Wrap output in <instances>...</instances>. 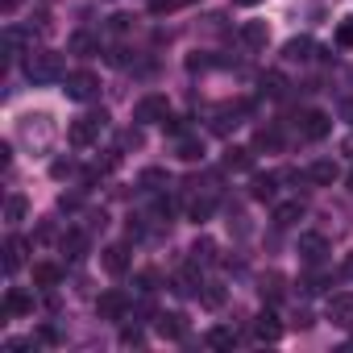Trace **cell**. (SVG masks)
I'll return each instance as SVG.
<instances>
[{"mask_svg":"<svg viewBox=\"0 0 353 353\" xmlns=\"http://www.w3.org/2000/svg\"><path fill=\"white\" fill-rule=\"evenodd\" d=\"M26 75H30L34 83H54V79H63V59H59L54 50H30Z\"/></svg>","mask_w":353,"mask_h":353,"instance_id":"1","label":"cell"},{"mask_svg":"<svg viewBox=\"0 0 353 353\" xmlns=\"http://www.w3.org/2000/svg\"><path fill=\"white\" fill-rule=\"evenodd\" d=\"M17 133H21V141H30V145H46V141L54 137V125H50L46 112H26V117L17 121Z\"/></svg>","mask_w":353,"mask_h":353,"instance_id":"2","label":"cell"},{"mask_svg":"<svg viewBox=\"0 0 353 353\" xmlns=\"http://www.w3.org/2000/svg\"><path fill=\"white\" fill-rule=\"evenodd\" d=\"M104 125H108V117H104V112H88V117L71 121L67 137H71V145H92V141L104 133Z\"/></svg>","mask_w":353,"mask_h":353,"instance_id":"3","label":"cell"},{"mask_svg":"<svg viewBox=\"0 0 353 353\" xmlns=\"http://www.w3.org/2000/svg\"><path fill=\"white\" fill-rule=\"evenodd\" d=\"M100 92V75L96 71H75V75H67V96L71 100H92Z\"/></svg>","mask_w":353,"mask_h":353,"instance_id":"4","label":"cell"},{"mask_svg":"<svg viewBox=\"0 0 353 353\" xmlns=\"http://www.w3.org/2000/svg\"><path fill=\"white\" fill-rule=\"evenodd\" d=\"M166 117H170L166 96H145V100H137V108H133V121H141V125H150V121H166Z\"/></svg>","mask_w":353,"mask_h":353,"instance_id":"5","label":"cell"},{"mask_svg":"<svg viewBox=\"0 0 353 353\" xmlns=\"http://www.w3.org/2000/svg\"><path fill=\"white\" fill-rule=\"evenodd\" d=\"M328 129H332V121H328V112H303V121H299V133L303 137H312V141H320V137H328Z\"/></svg>","mask_w":353,"mask_h":353,"instance_id":"6","label":"cell"},{"mask_svg":"<svg viewBox=\"0 0 353 353\" xmlns=\"http://www.w3.org/2000/svg\"><path fill=\"white\" fill-rule=\"evenodd\" d=\"M125 307H129V299H125L121 291H104V295L96 299V312H100V320H121V316H125Z\"/></svg>","mask_w":353,"mask_h":353,"instance_id":"7","label":"cell"},{"mask_svg":"<svg viewBox=\"0 0 353 353\" xmlns=\"http://www.w3.org/2000/svg\"><path fill=\"white\" fill-rule=\"evenodd\" d=\"M328 320L341 328H353V295H332L328 299Z\"/></svg>","mask_w":353,"mask_h":353,"instance_id":"8","label":"cell"},{"mask_svg":"<svg viewBox=\"0 0 353 353\" xmlns=\"http://www.w3.org/2000/svg\"><path fill=\"white\" fill-rule=\"evenodd\" d=\"M307 179H312L316 188H332V183L341 179V170H336V162H312V166H307Z\"/></svg>","mask_w":353,"mask_h":353,"instance_id":"9","label":"cell"},{"mask_svg":"<svg viewBox=\"0 0 353 353\" xmlns=\"http://www.w3.org/2000/svg\"><path fill=\"white\" fill-rule=\"evenodd\" d=\"M241 42H245V46H254V50H266V42H270L266 21H245V26H241Z\"/></svg>","mask_w":353,"mask_h":353,"instance_id":"10","label":"cell"},{"mask_svg":"<svg viewBox=\"0 0 353 353\" xmlns=\"http://www.w3.org/2000/svg\"><path fill=\"white\" fill-rule=\"evenodd\" d=\"M299 254H303L307 262H320V258L328 254V245H324L320 233H303V237H299Z\"/></svg>","mask_w":353,"mask_h":353,"instance_id":"11","label":"cell"},{"mask_svg":"<svg viewBox=\"0 0 353 353\" xmlns=\"http://www.w3.org/2000/svg\"><path fill=\"white\" fill-rule=\"evenodd\" d=\"M100 262H104L108 274H125V266H129V250H125V245H108Z\"/></svg>","mask_w":353,"mask_h":353,"instance_id":"12","label":"cell"},{"mask_svg":"<svg viewBox=\"0 0 353 353\" xmlns=\"http://www.w3.org/2000/svg\"><path fill=\"white\" fill-rule=\"evenodd\" d=\"M183 316L179 312H170V316H158V336H166V341H174V336H183Z\"/></svg>","mask_w":353,"mask_h":353,"instance_id":"13","label":"cell"},{"mask_svg":"<svg viewBox=\"0 0 353 353\" xmlns=\"http://www.w3.org/2000/svg\"><path fill=\"white\" fill-rule=\"evenodd\" d=\"M237 117H241V108H237V104H225V108H216L212 129H216V133H229V129H237V125H241Z\"/></svg>","mask_w":353,"mask_h":353,"instance_id":"14","label":"cell"},{"mask_svg":"<svg viewBox=\"0 0 353 353\" xmlns=\"http://www.w3.org/2000/svg\"><path fill=\"white\" fill-rule=\"evenodd\" d=\"M34 312V299L30 295H21V291H9L5 295V316H30Z\"/></svg>","mask_w":353,"mask_h":353,"instance_id":"15","label":"cell"},{"mask_svg":"<svg viewBox=\"0 0 353 353\" xmlns=\"http://www.w3.org/2000/svg\"><path fill=\"white\" fill-rule=\"evenodd\" d=\"M254 332H258V341H279V336H283V328H279V320H274L270 312H262V316H258Z\"/></svg>","mask_w":353,"mask_h":353,"instance_id":"16","label":"cell"},{"mask_svg":"<svg viewBox=\"0 0 353 353\" xmlns=\"http://www.w3.org/2000/svg\"><path fill=\"white\" fill-rule=\"evenodd\" d=\"M299 216H303V204H299V200H291V204H279V208H274V225H295Z\"/></svg>","mask_w":353,"mask_h":353,"instance_id":"17","label":"cell"},{"mask_svg":"<svg viewBox=\"0 0 353 353\" xmlns=\"http://www.w3.org/2000/svg\"><path fill=\"white\" fill-rule=\"evenodd\" d=\"M212 258H216V241H212V237H200V241L192 245V262L204 266V262H212Z\"/></svg>","mask_w":353,"mask_h":353,"instance_id":"18","label":"cell"},{"mask_svg":"<svg viewBox=\"0 0 353 353\" xmlns=\"http://www.w3.org/2000/svg\"><path fill=\"white\" fill-rule=\"evenodd\" d=\"M21 258H26V241L21 237H9V245H5V270H17Z\"/></svg>","mask_w":353,"mask_h":353,"instance_id":"19","label":"cell"},{"mask_svg":"<svg viewBox=\"0 0 353 353\" xmlns=\"http://www.w3.org/2000/svg\"><path fill=\"white\" fill-rule=\"evenodd\" d=\"M59 279H63L59 266H50V262H38V266H34V283H38V287H54Z\"/></svg>","mask_w":353,"mask_h":353,"instance_id":"20","label":"cell"},{"mask_svg":"<svg viewBox=\"0 0 353 353\" xmlns=\"http://www.w3.org/2000/svg\"><path fill=\"white\" fill-rule=\"evenodd\" d=\"M274 174H254V200H274Z\"/></svg>","mask_w":353,"mask_h":353,"instance_id":"21","label":"cell"},{"mask_svg":"<svg viewBox=\"0 0 353 353\" xmlns=\"http://www.w3.org/2000/svg\"><path fill=\"white\" fill-rule=\"evenodd\" d=\"M179 158H183V162H200V158H204V141L183 137V141H179Z\"/></svg>","mask_w":353,"mask_h":353,"instance_id":"22","label":"cell"},{"mask_svg":"<svg viewBox=\"0 0 353 353\" xmlns=\"http://www.w3.org/2000/svg\"><path fill=\"white\" fill-rule=\"evenodd\" d=\"M287 59H291V63H303V59H312V42H307V38H295V42H287Z\"/></svg>","mask_w":353,"mask_h":353,"instance_id":"23","label":"cell"},{"mask_svg":"<svg viewBox=\"0 0 353 353\" xmlns=\"http://www.w3.org/2000/svg\"><path fill=\"white\" fill-rule=\"evenodd\" d=\"M212 208H216V200H212V196H204V200H192V208H188V212H192V221H208V216H212Z\"/></svg>","mask_w":353,"mask_h":353,"instance_id":"24","label":"cell"},{"mask_svg":"<svg viewBox=\"0 0 353 353\" xmlns=\"http://www.w3.org/2000/svg\"><path fill=\"white\" fill-rule=\"evenodd\" d=\"M63 250H67V258H83L88 237H83V233H71V237H63Z\"/></svg>","mask_w":353,"mask_h":353,"instance_id":"25","label":"cell"},{"mask_svg":"<svg viewBox=\"0 0 353 353\" xmlns=\"http://www.w3.org/2000/svg\"><path fill=\"white\" fill-rule=\"evenodd\" d=\"M233 341H237L233 328H212V332H208V345H212V349H229Z\"/></svg>","mask_w":353,"mask_h":353,"instance_id":"26","label":"cell"},{"mask_svg":"<svg viewBox=\"0 0 353 353\" xmlns=\"http://www.w3.org/2000/svg\"><path fill=\"white\" fill-rule=\"evenodd\" d=\"M162 183H170V174H166V170H154V166H150V170H141V188H150V192H154V188H162Z\"/></svg>","mask_w":353,"mask_h":353,"instance_id":"27","label":"cell"},{"mask_svg":"<svg viewBox=\"0 0 353 353\" xmlns=\"http://www.w3.org/2000/svg\"><path fill=\"white\" fill-rule=\"evenodd\" d=\"M225 166H233V170H245V166H250V150H237V145H233V150L225 154Z\"/></svg>","mask_w":353,"mask_h":353,"instance_id":"28","label":"cell"},{"mask_svg":"<svg viewBox=\"0 0 353 353\" xmlns=\"http://www.w3.org/2000/svg\"><path fill=\"white\" fill-rule=\"evenodd\" d=\"M5 216H9V225H17V221L26 216V200H21V196H9V204H5Z\"/></svg>","mask_w":353,"mask_h":353,"instance_id":"29","label":"cell"},{"mask_svg":"<svg viewBox=\"0 0 353 353\" xmlns=\"http://www.w3.org/2000/svg\"><path fill=\"white\" fill-rule=\"evenodd\" d=\"M262 295H266V299H279V295H283V274H266V279H262Z\"/></svg>","mask_w":353,"mask_h":353,"instance_id":"30","label":"cell"},{"mask_svg":"<svg viewBox=\"0 0 353 353\" xmlns=\"http://www.w3.org/2000/svg\"><path fill=\"white\" fill-rule=\"evenodd\" d=\"M200 299H204V307H221V303H225V291L212 283V287H204V295H200Z\"/></svg>","mask_w":353,"mask_h":353,"instance_id":"31","label":"cell"},{"mask_svg":"<svg viewBox=\"0 0 353 353\" xmlns=\"http://www.w3.org/2000/svg\"><path fill=\"white\" fill-rule=\"evenodd\" d=\"M258 150H279V129H262L258 133Z\"/></svg>","mask_w":353,"mask_h":353,"instance_id":"32","label":"cell"},{"mask_svg":"<svg viewBox=\"0 0 353 353\" xmlns=\"http://www.w3.org/2000/svg\"><path fill=\"white\" fill-rule=\"evenodd\" d=\"M336 42H341V46H353V17H345V21H341V30H336Z\"/></svg>","mask_w":353,"mask_h":353,"instance_id":"33","label":"cell"},{"mask_svg":"<svg viewBox=\"0 0 353 353\" xmlns=\"http://www.w3.org/2000/svg\"><path fill=\"white\" fill-rule=\"evenodd\" d=\"M262 92H270V96H279V92H283V75H274V71H270V75L262 79Z\"/></svg>","mask_w":353,"mask_h":353,"instance_id":"34","label":"cell"},{"mask_svg":"<svg viewBox=\"0 0 353 353\" xmlns=\"http://www.w3.org/2000/svg\"><path fill=\"white\" fill-rule=\"evenodd\" d=\"M141 341H145V336H141L137 328H125V332H121V345H141Z\"/></svg>","mask_w":353,"mask_h":353,"instance_id":"35","label":"cell"},{"mask_svg":"<svg viewBox=\"0 0 353 353\" xmlns=\"http://www.w3.org/2000/svg\"><path fill=\"white\" fill-rule=\"evenodd\" d=\"M341 117H345V121L353 125V100H345V108H341Z\"/></svg>","mask_w":353,"mask_h":353,"instance_id":"36","label":"cell"},{"mask_svg":"<svg viewBox=\"0 0 353 353\" xmlns=\"http://www.w3.org/2000/svg\"><path fill=\"white\" fill-rule=\"evenodd\" d=\"M345 274H349V279H353V254H349V258H345Z\"/></svg>","mask_w":353,"mask_h":353,"instance_id":"37","label":"cell"},{"mask_svg":"<svg viewBox=\"0 0 353 353\" xmlns=\"http://www.w3.org/2000/svg\"><path fill=\"white\" fill-rule=\"evenodd\" d=\"M237 5H245V9H254V5H262V0H237Z\"/></svg>","mask_w":353,"mask_h":353,"instance_id":"38","label":"cell"},{"mask_svg":"<svg viewBox=\"0 0 353 353\" xmlns=\"http://www.w3.org/2000/svg\"><path fill=\"white\" fill-rule=\"evenodd\" d=\"M349 188H353V174H349Z\"/></svg>","mask_w":353,"mask_h":353,"instance_id":"39","label":"cell"},{"mask_svg":"<svg viewBox=\"0 0 353 353\" xmlns=\"http://www.w3.org/2000/svg\"><path fill=\"white\" fill-rule=\"evenodd\" d=\"M349 345H353V336H349Z\"/></svg>","mask_w":353,"mask_h":353,"instance_id":"40","label":"cell"}]
</instances>
